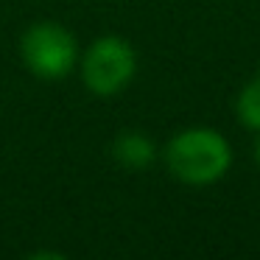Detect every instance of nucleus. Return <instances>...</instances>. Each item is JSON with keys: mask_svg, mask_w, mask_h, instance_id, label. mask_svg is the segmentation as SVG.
Wrapping results in <instances>:
<instances>
[{"mask_svg": "<svg viewBox=\"0 0 260 260\" xmlns=\"http://www.w3.org/2000/svg\"><path fill=\"white\" fill-rule=\"evenodd\" d=\"M162 162L171 179L190 187H207L230 174L232 146L224 132L213 126H187L165 143Z\"/></svg>", "mask_w": 260, "mask_h": 260, "instance_id": "f257e3e1", "label": "nucleus"}, {"mask_svg": "<svg viewBox=\"0 0 260 260\" xmlns=\"http://www.w3.org/2000/svg\"><path fill=\"white\" fill-rule=\"evenodd\" d=\"M79 76L98 98L120 95L137 76V51L126 37L101 34L79 53Z\"/></svg>", "mask_w": 260, "mask_h": 260, "instance_id": "f03ea898", "label": "nucleus"}, {"mask_svg": "<svg viewBox=\"0 0 260 260\" xmlns=\"http://www.w3.org/2000/svg\"><path fill=\"white\" fill-rule=\"evenodd\" d=\"M79 53L73 31L53 20H40L20 34V62L40 81L68 79L79 68Z\"/></svg>", "mask_w": 260, "mask_h": 260, "instance_id": "7ed1b4c3", "label": "nucleus"}, {"mask_svg": "<svg viewBox=\"0 0 260 260\" xmlns=\"http://www.w3.org/2000/svg\"><path fill=\"white\" fill-rule=\"evenodd\" d=\"M109 151H112L115 162H118L120 168H126V171H146V168H151V165L157 162V154H159L151 137L143 135V132H137V129L120 132V135L112 140Z\"/></svg>", "mask_w": 260, "mask_h": 260, "instance_id": "20e7f679", "label": "nucleus"}, {"mask_svg": "<svg viewBox=\"0 0 260 260\" xmlns=\"http://www.w3.org/2000/svg\"><path fill=\"white\" fill-rule=\"evenodd\" d=\"M235 118L243 129L260 135V70L238 90L235 98Z\"/></svg>", "mask_w": 260, "mask_h": 260, "instance_id": "39448f33", "label": "nucleus"}, {"mask_svg": "<svg viewBox=\"0 0 260 260\" xmlns=\"http://www.w3.org/2000/svg\"><path fill=\"white\" fill-rule=\"evenodd\" d=\"M254 165L260 168V135H257V140H254Z\"/></svg>", "mask_w": 260, "mask_h": 260, "instance_id": "423d86ee", "label": "nucleus"}]
</instances>
